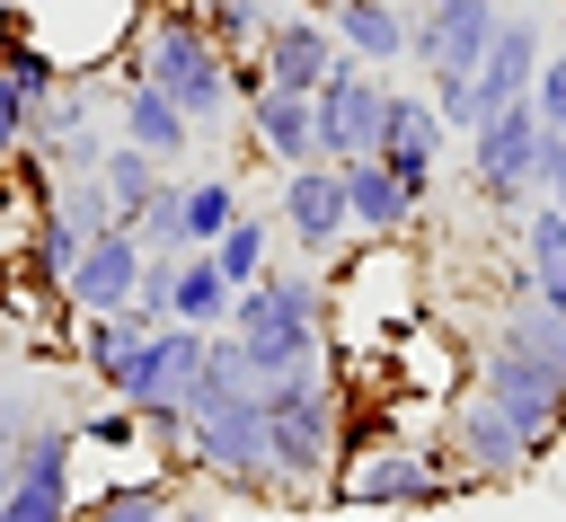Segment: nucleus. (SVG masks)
I'll return each mask as SVG.
<instances>
[{"instance_id":"9d476101","label":"nucleus","mask_w":566,"mask_h":522,"mask_svg":"<svg viewBox=\"0 0 566 522\" xmlns=\"http://www.w3.org/2000/svg\"><path fill=\"white\" fill-rule=\"evenodd\" d=\"M71 451H80V425L62 416H35L27 442H18V487L0 495V522H71Z\"/></svg>"},{"instance_id":"4be33fe9","label":"nucleus","mask_w":566,"mask_h":522,"mask_svg":"<svg viewBox=\"0 0 566 522\" xmlns=\"http://www.w3.org/2000/svg\"><path fill=\"white\" fill-rule=\"evenodd\" d=\"M230 274L212 265V248H186L177 257V292H168V319H186V327H230Z\"/></svg>"},{"instance_id":"4468645a","label":"nucleus","mask_w":566,"mask_h":522,"mask_svg":"<svg viewBox=\"0 0 566 522\" xmlns=\"http://www.w3.org/2000/svg\"><path fill=\"white\" fill-rule=\"evenodd\" d=\"M53 88H62V62H53L35 35L0 44V168L35 142V115L53 106Z\"/></svg>"},{"instance_id":"7c9ffc66","label":"nucleus","mask_w":566,"mask_h":522,"mask_svg":"<svg viewBox=\"0 0 566 522\" xmlns=\"http://www.w3.org/2000/svg\"><path fill=\"white\" fill-rule=\"evenodd\" d=\"M133 230H142V248H186V230H177V177L150 195V212H142Z\"/></svg>"},{"instance_id":"f257e3e1","label":"nucleus","mask_w":566,"mask_h":522,"mask_svg":"<svg viewBox=\"0 0 566 522\" xmlns=\"http://www.w3.org/2000/svg\"><path fill=\"white\" fill-rule=\"evenodd\" d=\"M230 336H239V363H248L256 389H274L292 372H318L327 363V283H318V265H265L230 301Z\"/></svg>"},{"instance_id":"dca6fc26","label":"nucleus","mask_w":566,"mask_h":522,"mask_svg":"<svg viewBox=\"0 0 566 522\" xmlns=\"http://www.w3.org/2000/svg\"><path fill=\"white\" fill-rule=\"evenodd\" d=\"M115 133H124L133 150H150L159 168H177V159L195 150V115H186L168 88H150L142 71H124V80H115Z\"/></svg>"},{"instance_id":"a211bd4d","label":"nucleus","mask_w":566,"mask_h":522,"mask_svg":"<svg viewBox=\"0 0 566 522\" xmlns=\"http://www.w3.org/2000/svg\"><path fill=\"white\" fill-rule=\"evenodd\" d=\"M531 80H539V18H504L486 62H478V80H469V124L513 106V97H531Z\"/></svg>"},{"instance_id":"cd10ccee","label":"nucleus","mask_w":566,"mask_h":522,"mask_svg":"<svg viewBox=\"0 0 566 522\" xmlns=\"http://www.w3.org/2000/svg\"><path fill=\"white\" fill-rule=\"evenodd\" d=\"M195 18H203V35L221 44V53H256V35H265V0H195Z\"/></svg>"},{"instance_id":"c85d7f7f","label":"nucleus","mask_w":566,"mask_h":522,"mask_svg":"<svg viewBox=\"0 0 566 522\" xmlns=\"http://www.w3.org/2000/svg\"><path fill=\"white\" fill-rule=\"evenodd\" d=\"M80 442H97V451H133V442H142V416H133L124 398H106V407L80 416Z\"/></svg>"},{"instance_id":"412c9836","label":"nucleus","mask_w":566,"mask_h":522,"mask_svg":"<svg viewBox=\"0 0 566 522\" xmlns=\"http://www.w3.org/2000/svg\"><path fill=\"white\" fill-rule=\"evenodd\" d=\"M504 345H522V354H539L557 380H566V310L557 301H539V283L531 274H513L504 283V327H495Z\"/></svg>"},{"instance_id":"0eeeda50","label":"nucleus","mask_w":566,"mask_h":522,"mask_svg":"<svg viewBox=\"0 0 566 522\" xmlns=\"http://www.w3.org/2000/svg\"><path fill=\"white\" fill-rule=\"evenodd\" d=\"M274 230L301 248V265H336V257H345L354 212H345V177H336V159H301V168H283Z\"/></svg>"},{"instance_id":"f03ea898","label":"nucleus","mask_w":566,"mask_h":522,"mask_svg":"<svg viewBox=\"0 0 566 522\" xmlns=\"http://www.w3.org/2000/svg\"><path fill=\"white\" fill-rule=\"evenodd\" d=\"M124 71H142L150 88H168V97L195 115V133H212V124L239 115V97H230V53L203 35L195 0H159V9L142 18V35H133V62H124Z\"/></svg>"},{"instance_id":"473e14b6","label":"nucleus","mask_w":566,"mask_h":522,"mask_svg":"<svg viewBox=\"0 0 566 522\" xmlns=\"http://www.w3.org/2000/svg\"><path fill=\"white\" fill-rule=\"evenodd\" d=\"M292 9H318V18H327V9H336V0H292Z\"/></svg>"},{"instance_id":"a878e982","label":"nucleus","mask_w":566,"mask_h":522,"mask_svg":"<svg viewBox=\"0 0 566 522\" xmlns=\"http://www.w3.org/2000/svg\"><path fill=\"white\" fill-rule=\"evenodd\" d=\"M212 265L230 274V292H248V283L274 265V212H248V203H239V221L212 239Z\"/></svg>"},{"instance_id":"f8f14e48","label":"nucleus","mask_w":566,"mask_h":522,"mask_svg":"<svg viewBox=\"0 0 566 522\" xmlns=\"http://www.w3.org/2000/svg\"><path fill=\"white\" fill-rule=\"evenodd\" d=\"M442 451L460 460V478H469V487H513V478L539 460V451H531V434H522V425H513V416H504L486 389H469V398L451 407Z\"/></svg>"},{"instance_id":"1a4fd4ad","label":"nucleus","mask_w":566,"mask_h":522,"mask_svg":"<svg viewBox=\"0 0 566 522\" xmlns=\"http://www.w3.org/2000/svg\"><path fill=\"white\" fill-rule=\"evenodd\" d=\"M478 389H486V398L531 434V451H548V442L566 434V380H557L539 354H522V345H504V336H495V345L478 354Z\"/></svg>"},{"instance_id":"6e6552de","label":"nucleus","mask_w":566,"mask_h":522,"mask_svg":"<svg viewBox=\"0 0 566 522\" xmlns=\"http://www.w3.org/2000/svg\"><path fill=\"white\" fill-rule=\"evenodd\" d=\"M389 71H371V62H354V53H336V71L310 88L318 97V159H363L371 142H380V115H389Z\"/></svg>"},{"instance_id":"9b49d317","label":"nucleus","mask_w":566,"mask_h":522,"mask_svg":"<svg viewBox=\"0 0 566 522\" xmlns=\"http://www.w3.org/2000/svg\"><path fill=\"white\" fill-rule=\"evenodd\" d=\"M460 133L442 124V106L424 97V88H389V115H380V142H371V159L424 203L433 195V177H442V150H451Z\"/></svg>"},{"instance_id":"20e7f679","label":"nucleus","mask_w":566,"mask_h":522,"mask_svg":"<svg viewBox=\"0 0 566 522\" xmlns=\"http://www.w3.org/2000/svg\"><path fill=\"white\" fill-rule=\"evenodd\" d=\"M460 487H469L460 460L433 451V442H380V451L336 469V504H354V513H433Z\"/></svg>"},{"instance_id":"c756f323","label":"nucleus","mask_w":566,"mask_h":522,"mask_svg":"<svg viewBox=\"0 0 566 522\" xmlns=\"http://www.w3.org/2000/svg\"><path fill=\"white\" fill-rule=\"evenodd\" d=\"M531 106L548 133H566V53H539V80H531Z\"/></svg>"},{"instance_id":"7ed1b4c3","label":"nucleus","mask_w":566,"mask_h":522,"mask_svg":"<svg viewBox=\"0 0 566 522\" xmlns=\"http://www.w3.org/2000/svg\"><path fill=\"white\" fill-rule=\"evenodd\" d=\"M336 416H345V407H336L327 363L265 389V469H274V495L327 487V469H336Z\"/></svg>"},{"instance_id":"bb28decb","label":"nucleus","mask_w":566,"mask_h":522,"mask_svg":"<svg viewBox=\"0 0 566 522\" xmlns=\"http://www.w3.org/2000/svg\"><path fill=\"white\" fill-rule=\"evenodd\" d=\"M142 327H150V319H133V310H97V319H80V363L106 380V372L133 354V336H142Z\"/></svg>"},{"instance_id":"aec40b11","label":"nucleus","mask_w":566,"mask_h":522,"mask_svg":"<svg viewBox=\"0 0 566 522\" xmlns=\"http://www.w3.org/2000/svg\"><path fill=\"white\" fill-rule=\"evenodd\" d=\"M327 27H336V44H345L354 62L398 71V62H407V27H416V9H398V0H336Z\"/></svg>"},{"instance_id":"6ab92c4d","label":"nucleus","mask_w":566,"mask_h":522,"mask_svg":"<svg viewBox=\"0 0 566 522\" xmlns=\"http://www.w3.org/2000/svg\"><path fill=\"white\" fill-rule=\"evenodd\" d=\"M336 177H345L354 239H407V230H416V212H424V203H416V195H407V186H398L371 150H363V159H336Z\"/></svg>"},{"instance_id":"5701e85b","label":"nucleus","mask_w":566,"mask_h":522,"mask_svg":"<svg viewBox=\"0 0 566 522\" xmlns=\"http://www.w3.org/2000/svg\"><path fill=\"white\" fill-rule=\"evenodd\" d=\"M522 274L539 283V301H557L566 310V212L539 195V203H522Z\"/></svg>"},{"instance_id":"423d86ee","label":"nucleus","mask_w":566,"mask_h":522,"mask_svg":"<svg viewBox=\"0 0 566 522\" xmlns=\"http://www.w3.org/2000/svg\"><path fill=\"white\" fill-rule=\"evenodd\" d=\"M203 345H212V327H186V319L142 327L133 354L106 372V398H124L133 416H150V407H186V389H195V372H203Z\"/></svg>"},{"instance_id":"ddd939ff","label":"nucleus","mask_w":566,"mask_h":522,"mask_svg":"<svg viewBox=\"0 0 566 522\" xmlns=\"http://www.w3.org/2000/svg\"><path fill=\"white\" fill-rule=\"evenodd\" d=\"M142 230L133 221H106L88 248H80V265L62 274V301L80 310V319H97V310H133V292H142Z\"/></svg>"},{"instance_id":"393cba45","label":"nucleus","mask_w":566,"mask_h":522,"mask_svg":"<svg viewBox=\"0 0 566 522\" xmlns=\"http://www.w3.org/2000/svg\"><path fill=\"white\" fill-rule=\"evenodd\" d=\"M97 177H106V203H115V221H142V212H150V195L168 186V168H159L150 150H133L124 133L106 142V159H97Z\"/></svg>"},{"instance_id":"39448f33","label":"nucleus","mask_w":566,"mask_h":522,"mask_svg":"<svg viewBox=\"0 0 566 522\" xmlns=\"http://www.w3.org/2000/svg\"><path fill=\"white\" fill-rule=\"evenodd\" d=\"M460 142H469V186H478L495 212L539 203V177H548V124H539V106H531V97H513V106L478 115Z\"/></svg>"},{"instance_id":"b1692460","label":"nucleus","mask_w":566,"mask_h":522,"mask_svg":"<svg viewBox=\"0 0 566 522\" xmlns=\"http://www.w3.org/2000/svg\"><path fill=\"white\" fill-rule=\"evenodd\" d=\"M230 221H239V177H221V168L177 177V230H186V248H212Z\"/></svg>"},{"instance_id":"f3484780","label":"nucleus","mask_w":566,"mask_h":522,"mask_svg":"<svg viewBox=\"0 0 566 522\" xmlns=\"http://www.w3.org/2000/svg\"><path fill=\"white\" fill-rule=\"evenodd\" d=\"M239 124H248V150L274 159V168L318 159V97H310V88H256V97L239 106Z\"/></svg>"},{"instance_id":"2f4dec72","label":"nucleus","mask_w":566,"mask_h":522,"mask_svg":"<svg viewBox=\"0 0 566 522\" xmlns=\"http://www.w3.org/2000/svg\"><path fill=\"white\" fill-rule=\"evenodd\" d=\"M539 195L566 212V133H548V177H539Z\"/></svg>"},{"instance_id":"2eb2a0df","label":"nucleus","mask_w":566,"mask_h":522,"mask_svg":"<svg viewBox=\"0 0 566 522\" xmlns=\"http://www.w3.org/2000/svg\"><path fill=\"white\" fill-rule=\"evenodd\" d=\"M336 27L318 18V9H274L265 18V35H256V62H265V80L274 88H318L327 71H336Z\"/></svg>"}]
</instances>
